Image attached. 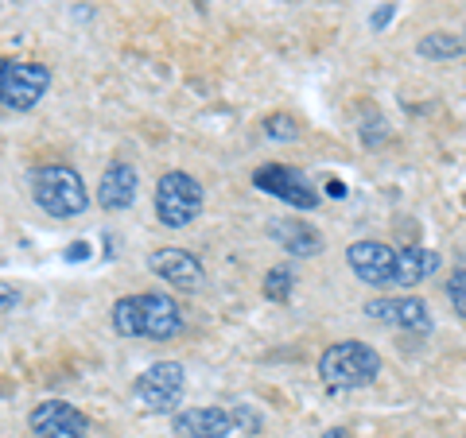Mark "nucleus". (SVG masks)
Wrapping results in <instances>:
<instances>
[{
	"label": "nucleus",
	"instance_id": "423d86ee",
	"mask_svg": "<svg viewBox=\"0 0 466 438\" xmlns=\"http://www.w3.org/2000/svg\"><path fill=\"white\" fill-rule=\"evenodd\" d=\"M253 186L257 191H265L272 198H280L284 206L291 210H319V202H323V194L311 186V179L296 167H284V164H265L253 171Z\"/></svg>",
	"mask_w": 466,
	"mask_h": 438
},
{
	"label": "nucleus",
	"instance_id": "a211bd4d",
	"mask_svg": "<svg viewBox=\"0 0 466 438\" xmlns=\"http://www.w3.org/2000/svg\"><path fill=\"white\" fill-rule=\"evenodd\" d=\"M447 299H451V306H455V314L466 323V268H455V272H451Z\"/></svg>",
	"mask_w": 466,
	"mask_h": 438
},
{
	"label": "nucleus",
	"instance_id": "9b49d317",
	"mask_svg": "<svg viewBox=\"0 0 466 438\" xmlns=\"http://www.w3.org/2000/svg\"><path fill=\"white\" fill-rule=\"evenodd\" d=\"M148 268L164 284L179 287V291H198L202 284H207V268H202V260L195 253H187V248H179V244L156 248V253L148 256Z\"/></svg>",
	"mask_w": 466,
	"mask_h": 438
},
{
	"label": "nucleus",
	"instance_id": "1a4fd4ad",
	"mask_svg": "<svg viewBox=\"0 0 466 438\" xmlns=\"http://www.w3.org/2000/svg\"><path fill=\"white\" fill-rule=\"evenodd\" d=\"M27 427H32L35 438H86L90 434V419L66 400H43L32 407Z\"/></svg>",
	"mask_w": 466,
	"mask_h": 438
},
{
	"label": "nucleus",
	"instance_id": "20e7f679",
	"mask_svg": "<svg viewBox=\"0 0 466 438\" xmlns=\"http://www.w3.org/2000/svg\"><path fill=\"white\" fill-rule=\"evenodd\" d=\"M156 217L159 225L167 229H187L195 222V217L202 214V202H207V194H202V183L195 179V174L187 171H167L159 174L156 183Z\"/></svg>",
	"mask_w": 466,
	"mask_h": 438
},
{
	"label": "nucleus",
	"instance_id": "dca6fc26",
	"mask_svg": "<svg viewBox=\"0 0 466 438\" xmlns=\"http://www.w3.org/2000/svg\"><path fill=\"white\" fill-rule=\"evenodd\" d=\"M291 291H296V272H291V264H276L265 272V299L288 303Z\"/></svg>",
	"mask_w": 466,
	"mask_h": 438
},
{
	"label": "nucleus",
	"instance_id": "f3484780",
	"mask_svg": "<svg viewBox=\"0 0 466 438\" xmlns=\"http://www.w3.org/2000/svg\"><path fill=\"white\" fill-rule=\"evenodd\" d=\"M265 136L276 140V144H291V140H299V124H296V116H288V113H272L265 116Z\"/></svg>",
	"mask_w": 466,
	"mask_h": 438
},
{
	"label": "nucleus",
	"instance_id": "aec40b11",
	"mask_svg": "<svg viewBox=\"0 0 466 438\" xmlns=\"http://www.w3.org/2000/svg\"><path fill=\"white\" fill-rule=\"evenodd\" d=\"M392 16H397V5H381V8H377V12H373V20H370V24H373V32H381V27H385Z\"/></svg>",
	"mask_w": 466,
	"mask_h": 438
},
{
	"label": "nucleus",
	"instance_id": "6e6552de",
	"mask_svg": "<svg viewBox=\"0 0 466 438\" xmlns=\"http://www.w3.org/2000/svg\"><path fill=\"white\" fill-rule=\"evenodd\" d=\"M397 253L385 241H354L346 248V268L370 287H397Z\"/></svg>",
	"mask_w": 466,
	"mask_h": 438
},
{
	"label": "nucleus",
	"instance_id": "39448f33",
	"mask_svg": "<svg viewBox=\"0 0 466 438\" xmlns=\"http://www.w3.org/2000/svg\"><path fill=\"white\" fill-rule=\"evenodd\" d=\"M187 392V369L179 361H156L137 376V400L156 415H175Z\"/></svg>",
	"mask_w": 466,
	"mask_h": 438
},
{
	"label": "nucleus",
	"instance_id": "4be33fe9",
	"mask_svg": "<svg viewBox=\"0 0 466 438\" xmlns=\"http://www.w3.org/2000/svg\"><path fill=\"white\" fill-rule=\"evenodd\" d=\"M327 438H350V434H346L342 427H334V431H327Z\"/></svg>",
	"mask_w": 466,
	"mask_h": 438
},
{
	"label": "nucleus",
	"instance_id": "0eeeda50",
	"mask_svg": "<svg viewBox=\"0 0 466 438\" xmlns=\"http://www.w3.org/2000/svg\"><path fill=\"white\" fill-rule=\"evenodd\" d=\"M51 90V66L43 63H8L0 78V105L12 113L35 109Z\"/></svg>",
	"mask_w": 466,
	"mask_h": 438
},
{
	"label": "nucleus",
	"instance_id": "9d476101",
	"mask_svg": "<svg viewBox=\"0 0 466 438\" xmlns=\"http://www.w3.org/2000/svg\"><path fill=\"white\" fill-rule=\"evenodd\" d=\"M366 314L377 318L385 326H397L408 333H431L435 318H431V306L416 295H389V299H370L366 303Z\"/></svg>",
	"mask_w": 466,
	"mask_h": 438
},
{
	"label": "nucleus",
	"instance_id": "5701e85b",
	"mask_svg": "<svg viewBox=\"0 0 466 438\" xmlns=\"http://www.w3.org/2000/svg\"><path fill=\"white\" fill-rule=\"evenodd\" d=\"M5 66H8V58H0V78H5Z\"/></svg>",
	"mask_w": 466,
	"mask_h": 438
},
{
	"label": "nucleus",
	"instance_id": "2eb2a0df",
	"mask_svg": "<svg viewBox=\"0 0 466 438\" xmlns=\"http://www.w3.org/2000/svg\"><path fill=\"white\" fill-rule=\"evenodd\" d=\"M462 51H466V39L451 35V32H428V35H420V43H416V55L431 58V63H443V58H455Z\"/></svg>",
	"mask_w": 466,
	"mask_h": 438
},
{
	"label": "nucleus",
	"instance_id": "f8f14e48",
	"mask_svg": "<svg viewBox=\"0 0 466 438\" xmlns=\"http://www.w3.org/2000/svg\"><path fill=\"white\" fill-rule=\"evenodd\" d=\"M171 427L179 438H233L238 434V423H233V412L226 407H179L171 419Z\"/></svg>",
	"mask_w": 466,
	"mask_h": 438
},
{
	"label": "nucleus",
	"instance_id": "6ab92c4d",
	"mask_svg": "<svg viewBox=\"0 0 466 438\" xmlns=\"http://www.w3.org/2000/svg\"><path fill=\"white\" fill-rule=\"evenodd\" d=\"M16 303H20V291L12 284H0V314H8Z\"/></svg>",
	"mask_w": 466,
	"mask_h": 438
},
{
	"label": "nucleus",
	"instance_id": "f257e3e1",
	"mask_svg": "<svg viewBox=\"0 0 466 438\" xmlns=\"http://www.w3.org/2000/svg\"><path fill=\"white\" fill-rule=\"evenodd\" d=\"M109 323L121 338H152V342H171L183 333L187 318L183 306L164 291H144V295H121L109 311Z\"/></svg>",
	"mask_w": 466,
	"mask_h": 438
},
{
	"label": "nucleus",
	"instance_id": "412c9836",
	"mask_svg": "<svg viewBox=\"0 0 466 438\" xmlns=\"http://www.w3.org/2000/svg\"><path fill=\"white\" fill-rule=\"evenodd\" d=\"M327 194H330V198H346V186H342L339 179H334V183L327 186Z\"/></svg>",
	"mask_w": 466,
	"mask_h": 438
},
{
	"label": "nucleus",
	"instance_id": "7ed1b4c3",
	"mask_svg": "<svg viewBox=\"0 0 466 438\" xmlns=\"http://www.w3.org/2000/svg\"><path fill=\"white\" fill-rule=\"evenodd\" d=\"M32 198L35 206L55 217V222H70V217L86 214L90 206V191H86L82 174L66 164H43L32 171Z\"/></svg>",
	"mask_w": 466,
	"mask_h": 438
},
{
	"label": "nucleus",
	"instance_id": "4468645a",
	"mask_svg": "<svg viewBox=\"0 0 466 438\" xmlns=\"http://www.w3.org/2000/svg\"><path fill=\"white\" fill-rule=\"evenodd\" d=\"M272 237L291 256H319L323 253V237H319V229L308 222H276Z\"/></svg>",
	"mask_w": 466,
	"mask_h": 438
},
{
	"label": "nucleus",
	"instance_id": "f03ea898",
	"mask_svg": "<svg viewBox=\"0 0 466 438\" xmlns=\"http://www.w3.org/2000/svg\"><path fill=\"white\" fill-rule=\"evenodd\" d=\"M377 376H381V353L361 338L334 342L323 349V357H319V381H323L330 392L370 388Z\"/></svg>",
	"mask_w": 466,
	"mask_h": 438
},
{
	"label": "nucleus",
	"instance_id": "ddd939ff",
	"mask_svg": "<svg viewBox=\"0 0 466 438\" xmlns=\"http://www.w3.org/2000/svg\"><path fill=\"white\" fill-rule=\"evenodd\" d=\"M137 191H140V174L133 164H109L106 174L97 183V206L101 210H128L137 202Z\"/></svg>",
	"mask_w": 466,
	"mask_h": 438
}]
</instances>
